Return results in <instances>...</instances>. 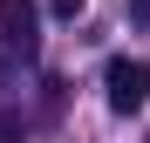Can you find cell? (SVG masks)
I'll return each mask as SVG.
<instances>
[{"instance_id": "cell-1", "label": "cell", "mask_w": 150, "mask_h": 143, "mask_svg": "<svg viewBox=\"0 0 150 143\" xmlns=\"http://www.w3.org/2000/svg\"><path fill=\"white\" fill-rule=\"evenodd\" d=\"M103 95H109L116 116H137V109L150 102V68L130 61V55H109V61H103Z\"/></svg>"}, {"instance_id": "cell-2", "label": "cell", "mask_w": 150, "mask_h": 143, "mask_svg": "<svg viewBox=\"0 0 150 143\" xmlns=\"http://www.w3.org/2000/svg\"><path fill=\"white\" fill-rule=\"evenodd\" d=\"M0 41H7V55L34 61V48H41V7L34 0H0Z\"/></svg>"}, {"instance_id": "cell-3", "label": "cell", "mask_w": 150, "mask_h": 143, "mask_svg": "<svg viewBox=\"0 0 150 143\" xmlns=\"http://www.w3.org/2000/svg\"><path fill=\"white\" fill-rule=\"evenodd\" d=\"M82 7H89V0H55V14H62V20H75Z\"/></svg>"}, {"instance_id": "cell-4", "label": "cell", "mask_w": 150, "mask_h": 143, "mask_svg": "<svg viewBox=\"0 0 150 143\" xmlns=\"http://www.w3.org/2000/svg\"><path fill=\"white\" fill-rule=\"evenodd\" d=\"M0 68H7V61H0Z\"/></svg>"}]
</instances>
